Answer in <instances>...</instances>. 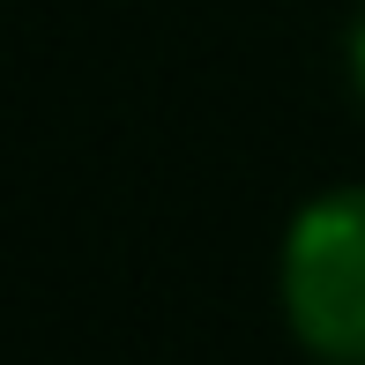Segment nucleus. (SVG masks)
Returning <instances> with one entry per match:
<instances>
[{
  "label": "nucleus",
  "mask_w": 365,
  "mask_h": 365,
  "mask_svg": "<svg viewBox=\"0 0 365 365\" xmlns=\"http://www.w3.org/2000/svg\"><path fill=\"white\" fill-rule=\"evenodd\" d=\"M276 291L321 365H365V187H328L291 217Z\"/></svg>",
  "instance_id": "1"
},
{
  "label": "nucleus",
  "mask_w": 365,
  "mask_h": 365,
  "mask_svg": "<svg viewBox=\"0 0 365 365\" xmlns=\"http://www.w3.org/2000/svg\"><path fill=\"white\" fill-rule=\"evenodd\" d=\"M351 82H358V97H365V15H358V30H351Z\"/></svg>",
  "instance_id": "2"
}]
</instances>
